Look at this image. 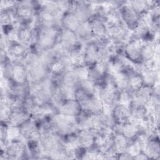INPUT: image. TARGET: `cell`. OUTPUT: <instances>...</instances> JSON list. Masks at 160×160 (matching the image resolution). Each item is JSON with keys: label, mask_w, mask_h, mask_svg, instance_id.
<instances>
[{"label": "cell", "mask_w": 160, "mask_h": 160, "mask_svg": "<svg viewBox=\"0 0 160 160\" xmlns=\"http://www.w3.org/2000/svg\"><path fill=\"white\" fill-rule=\"evenodd\" d=\"M61 29L51 27H41L37 30V40L31 49L37 53L41 50L52 49L58 41Z\"/></svg>", "instance_id": "cell-1"}, {"label": "cell", "mask_w": 160, "mask_h": 160, "mask_svg": "<svg viewBox=\"0 0 160 160\" xmlns=\"http://www.w3.org/2000/svg\"><path fill=\"white\" fill-rule=\"evenodd\" d=\"M29 155L26 142L22 138L9 142L6 149L1 150V159H19Z\"/></svg>", "instance_id": "cell-2"}, {"label": "cell", "mask_w": 160, "mask_h": 160, "mask_svg": "<svg viewBox=\"0 0 160 160\" xmlns=\"http://www.w3.org/2000/svg\"><path fill=\"white\" fill-rule=\"evenodd\" d=\"M143 43V41L134 36L125 44L123 55L134 62L142 63L141 50Z\"/></svg>", "instance_id": "cell-3"}, {"label": "cell", "mask_w": 160, "mask_h": 160, "mask_svg": "<svg viewBox=\"0 0 160 160\" xmlns=\"http://www.w3.org/2000/svg\"><path fill=\"white\" fill-rule=\"evenodd\" d=\"M122 22L131 31L135 28L140 16L129 5L128 1H124L123 4L119 9Z\"/></svg>", "instance_id": "cell-4"}, {"label": "cell", "mask_w": 160, "mask_h": 160, "mask_svg": "<svg viewBox=\"0 0 160 160\" xmlns=\"http://www.w3.org/2000/svg\"><path fill=\"white\" fill-rule=\"evenodd\" d=\"M37 40V30L28 26L19 28V42L28 48L34 46Z\"/></svg>", "instance_id": "cell-5"}, {"label": "cell", "mask_w": 160, "mask_h": 160, "mask_svg": "<svg viewBox=\"0 0 160 160\" xmlns=\"http://www.w3.org/2000/svg\"><path fill=\"white\" fill-rule=\"evenodd\" d=\"M80 104L74 99H66L57 109V112L64 115L77 117L82 111Z\"/></svg>", "instance_id": "cell-6"}, {"label": "cell", "mask_w": 160, "mask_h": 160, "mask_svg": "<svg viewBox=\"0 0 160 160\" xmlns=\"http://www.w3.org/2000/svg\"><path fill=\"white\" fill-rule=\"evenodd\" d=\"M78 144L81 148L88 149L94 146L96 135L89 129H81L76 133Z\"/></svg>", "instance_id": "cell-7"}, {"label": "cell", "mask_w": 160, "mask_h": 160, "mask_svg": "<svg viewBox=\"0 0 160 160\" xmlns=\"http://www.w3.org/2000/svg\"><path fill=\"white\" fill-rule=\"evenodd\" d=\"M11 79L15 84L28 83L27 69L22 62H12Z\"/></svg>", "instance_id": "cell-8"}, {"label": "cell", "mask_w": 160, "mask_h": 160, "mask_svg": "<svg viewBox=\"0 0 160 160\" xmlns=\"http://www.w3.org/2000/svg\"><path fill=\"white\" fill-rule=\"evenodd\" d=\"M99 46L94 40H92L84 44L83 53L85 59V64L89 68L98 61Z\"/></svg>", "instance_id": "cell-9"}, {"label": "cell", "mask_w": 160, "mask_h": 160, "mask_svg": "<svg viewBox=\"0 0 160 160\" xmlns=\"http://www.w3.org/2000/svg\"><path fill=\"white\" fill-rule=\"evenodd\" d=\"M93 39H98L107 36V26L103 18L94 16L89 20Z\"/></svg>", "instance_id": "cell-10"}, {"label": "cell", "mask_w": 160, "mask_h": 160, "mask_svg": "<svg viewBox=\"0 0 160 160\" xmlns=\"http://www.w3.org/2000/svg\"><path fill=\"white\" fill-rule=\"evenodd\" d=\"M30 49L20 42H14L6 52L12 62H22Z\"/></svg>", "instance_id": "cell-11"}, {"label": "cell", "mask_w": 160, "mask_h": 160, "mask_svg": "<svg viewBox=\"0 0 160 160\" xmlns=\"http://www.w3.org/2000/svg\"><path fill=\"white\" fill-rule=\"evenodd\" d=\"M112 115L116 123L122 124L129 120L131 116V110L128 106L117 103L114 105Z\"/></svg>", "instance_id": "cell-12"}, {"label": "cell", "mask_w": 160, "mask_h": 160, "mask_svg": "<svg viewBox=\"0 0 160 160\" xmlns=\"http://www.w3.org/2000/svg\"><path fill=\"white\" fill-rule=\"evenodd\" d=\"M80 23L81 21L76 14L73 12L69 11L63 15L61 21V29L75 32Z\"/></svg>", "instance_id": "cell-13"}, {"label": "cell", "mask_w": 160, "mask_h": 160, "mask_svg": "<svg viewBox=\"0 0 160 160\" xmlns=\"http://www.w3.org/2000/svg\"><path fill=\"white\" fill-rule=\"evenodd\" d=\"M91 114L101 115L103 113L104 104L102 100L96 95L90 97L85 108L82 109Z\"/></svg>", "instance_id": "cell-14"}, {"label": "cell", "mask_w": 160, "mask_h": 160, "mask_svg": "<svg viewBox=\"0 0 160 160\" xmlns=\"http://www.w3.org/2000/svg\"><path fill=\"white\" fill-rule=\"evenodd\" d=\"M140 129L138 125L130 121L120 124L119 133L122 134L129 141L134 140L137 135L139 133Z\"/></svg>", "instance_id": "cell-15"}, {"label": "cell", "mask_w": 160, "mask_h": 160, "mask_svg": "<svg viewBox=\"0 0 160 160\" xmlns=\"http://www.w3.org/2000/svg\"><path fill=\"white\" fill-rule=\"evenodd\" d=\"M30 118L31 116L24 110V109L12 110L7 124L20 127Z\"/></svg>", "instance_id": "cell-16"}, {"label": "cell", "mask_w": 160, "mask_h": 160, "mask_svg": "<svg viewBox=\"0 0 160 160\" xmlns=\"http://www.w3.org/2000/svg\"><path fill=\"white\" fill-rule=\"evenodd\" d=\"M75 32L79 39L82 42H88L93 40L89 21L81 22Z\"/></svg>", "instance_id": "cell-17"}, {"label": "cell", "mask_w": 160, "mask_h": 160, "mask_svg": "<svg viewBox=\"0 0 160 160\" xmlns=\"http://www.w3.org/2000/svg\"><path fill=\"white\" fill-rule=\"evenodd\" d=\"M130 141L120 133H114L112 135V149L118 154L126 151Z\"/></svg>", "instance_id": "cell-18"}, {"label": "cell", "mask_w": 160, "mask_h": 160, "mask_svg": "<svg viewBox=\"0 0 160 160\" xmlns=\"http://www.w3.org/2000/svg\"><path fill=\"white\" fill-rule=\"evenodd\" d=\"M149 159H159L160 157L159 141L158 138H151L143 151Z\"/></svg>", "instance_id": "cell-19"}, {"label": "cell", "mask_w": 160, "mask_h": 160, "mask_svg": "<svg viewBox=\"0 0 160 160\" xmlns=\"http://www.w3.org/2000/svg\"><path fill=\"white\" fill-rule=\"evenodd\" d=\"M156 53L154 42H144L141 50V58L142 62L151 60Z\"/></svg>", "instance_id": "cell-20"}, {"label": "cell", "mask_w": 160, "mask_h": 160, "mask_svg": "<svg viewBox=\"0 0 160 160\" xmlns=\"http://www.w3.org/2000/svg\"><path fill=\"white\" fill-rule=\"evenodd\" d=\"M128 74L129 79L128 89L132 92H134L137 91L144 85L142 77L140 73L131 72Z\"/></svg>", "instance_id": "cell-21"}, {"label": "cell", "mask_w": 160, "mask_h": 160, "mask_svg": "<svg viewBox=\"0 0 160 160\" xmlns=\"http://www.w3.org/2000/svg\"><path fill=\"white\" fill-rule=\"evenodd\" d=\"M110 76H111L114 84L119 91L128 89L129 74L126 71H122L114 75Z\"/></svg>", "instance_id": "cell-22"}, {"label": "cell", "mask_w": 160, "mask_h": 160, "mask_svg": "<svg viewBox=\"0 0 160 160\" xmlns=\"http://www.w3.org/2000/svg\"><path fill=\"white\" fill-rule=\"evenodd\" d=\"M134 100V92L129 89H124L119 91L118 102L129 106Z\"/></svg>", "instance_id": "cell-23"}, {"label": "cell", "mask_w": 160, "mask_h": 160, "mask_svg": "<svg viewBox=\"0 0 160 160\" xmlns=\"http://www.w3.org/2000/svg\"><path fill=\"white\" fill-rule=\"evenodd\" d=\"M79 81L89 79L90 68L86 64L73 67L71 69Z\"/></svg>", "instance_id": "cell-24"}, {"label": "cell", "mask_w": 160, "mask_h": 160, "mask_svg": "<svg viewBox=\"0 0 160 160\" xmlns=\"http://www.w3.org/2000/svg\"><path fill=\"white\" fill-rule=\"evenodd\" d=\"M78 88L90 96L96 94V84L90 79L79 81Z\"/></svg>", "instance_id": "cell-25"}, {"label": "cell", "mask_w": 160, "mask_h": 160, "mask_svg": "<svg viewBox=\"0 0 160 160\" xmlns=\"http://www.w3.org/2000/svg\"><path fill=\"white\" fill-rule=\"evenodd\" d=\"M128 2L129 5L131 6V8L138 15H139V16L149 11L146 1L136 0V1H128Z\"/></svg>", "instance_id": "cell-26"}, {"label": "cell", "mask_w": 160, "mask_h": 160, "mask_svg": "<svg viewBox=\"0 0 160 160\" xmlns=\"http://www.w3.org/2000/svg\"><path fill=\"white\" fill-rule=\"evenodd\" d=\"M5 124L6 126V132L8 141L10 142L11 141H14L16 139H18L21 138L20 127L8 124Z\"/></svg>", "instance_id": "cell-27"}, {"label": "cell", "mask_w": 160, "mask_h": 160, "mask_svg": "<svg viewBox=\"0 0 160 160\" xmlns=\"http://www.w3.org/2000/svg\"><path fill=\"white\" fill-rule=\"evenodd\" d=\"M56 4L59 11L64 14L71 11V1H56Z\"/></svg>", "instance_id": "cell-28"}, {"label": "cell", "mask_w": 160, "mask_h": 160, "mask_svg": "<svg viewBox=\"0 0 160 160\" xmlns=\"http://www.w3.org/2000/svg\"><path fill=\"white\" fill-rule=\"evenodd\" d=\"M12 42L9 40L7 35L4 33L1 32V41H0V45H1V51H4L7 52L9 49V47L12 44Z\"/></svg>", "instance_id": "cell-29"}, {"label": "cell", "mask_w": 160, "mask_h": 160, "mask_svg": "<svg viewBox=\"0 0 160 160\" xmlns=\"http://www.w3.org/2000/svg\"><path fill=\"white\" fill-rule=\"evenodd\" d=\"M117 159H134L133 157L127 151H124L118 154Z\"/></svg>", "instance_id": "cell-30"}, {"label": "cell", "mask_w": 160, "mask_h": 160, "mask_svg": "<svg viewBox=\"0 0 160 160\" xmlns=\"http://www.w3.org/2000/svg\"><path fill=\"white\" fill-rule=\"evenodd\" d=\"M149 157L148 155L143 151H141L138 155H136L134 158V159H149Z\"/></svg>", "instance_id": "cell-31"}]
</instances>
